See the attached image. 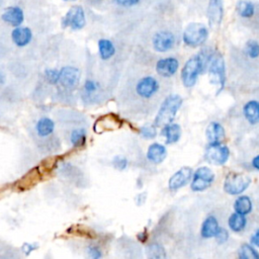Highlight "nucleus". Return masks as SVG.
Returning a JSON list of instances; mask_svg holds the SVG:
<instances>
[{
    "instance_id": "obj_1",
    "label": "nucleus",
    "mask_w": 259,
    "mask_h": 259,
    "mask_svg": "<svg viewBox=\"0 0 259 259\" xmlns=\"http://www.w3.org/2000/svg\"><path fill=\"white\" fill-rule=\"evenodd\" d=\"M212 56V53L208 50H204L188 61L181 72L182 82H184L186 87H191L195 84L197 76L205 70L207 64L210 63Z\"/></svg>"
},
{
    "instance_id": "obj_2",
    "label": "nucleus",
    "mask_w": 259,
    "mask_h": 259,
    "mask_svg": "<svg viewBox=\"0 0 259 259\" xmlns=\"http://www.w3.org/2000/svg\"><path fill=\"white\" fill-rule=\"evenodd\" d=\"M182 104V99L179 95H170L167 97L162 103L161 108L155 118L156 127H164L174 119L176 113L180 109Z\"/></svg>"
},
{
    "instance_id": "obj_3",
    "label": "nucleus",
    "mask_w": 259,
    "mask_h": 259,
    "mask_svg": "<svg viewBox=\"0 0 259 259\" xmlns=\"http://www.w3.org/2000/svg\"><path fill=\"white\" fill-rule=\"evenodd\" d=\"M208 28L202 24H190L187 26L184 33V41L190 47H197L203 45L208 39Z\"/></svg>"
},
{
    "instance_id": "obj_4",
    "label": "nucleus",
    "mask_w": 259,
    "mask_h": 259,
    "mask_svg": "<svg viewBox=\"0 0 259 259\" xmlns=\"http://www.w3.org/2000/svg\"><path fill=\"white\" fill-rule=\"evenodd\" d=\"M250 184L251 179L247 175L240 173H231L226 177L224 188L227 193L235 195L240 194L245 189H247Z\"/></svg>"
},
{
    "instance_id": "obj_5",
    "label": "nucleus",
    "mask_w": 259,
    "mask_h": 259,
    "mask_svg": "<svg viewBox=\"0 0 259 259\" xmlns=\"http://www.w3.org/2000/svg\"><path fill=\"white\" fill-rule=\"evenodd\" d=\"M134 89L136 95L141 99H150L158 93L159 83L152 76H145L136 82Z\"/></svg>"
},
{
    "instance_id": "obj_6",
    "label": "nucleus",
    "mask_w": 259,
    "mask_h": 259,
    "mask_svg": "<svg viewBox=\"0 0 259 259\" xmlns=\"http://www.w3.org/2000/svg\"><path fill=\"white\" fill-rule=\"evenodd\" d=\"M206 160L215 165H223L229 158V149L221 143L210 144L206 150Z\"/></svg>"
},
{
    "instance_id": "obj_7",
    "label": "nucleus",
    "mask_w": 259,
    "mask_h": 259,
    "mask_svg": "<svg viewBox=\"0 0 259 259\" xmlns=\"http://www.w3.org/2000/svg\"><path fill=\"white\" fill-rule=\"evenodd\" d=\"M210 73L212 80L220 85V90H222L226 81V74L224 59L220 54H212L210 60Z\"/></svg>"
},
{
    "instance_id": "obj_8",
    "label": "nucleus",
    "mask_w": 259,
    "mask_h": 259,
    "mask_svg": "<svg viewBox=\"0 0 259 259\" xmlns=\"http://www.w3.org/2000/svg\"><path fill=\"white\" fill-rule=\"evenodd\" d=\"M215 174L212 171L208 168V167H201L194 173L192 182H191V189L194 191H202L208 188L212 182L214 181Z\"/></svg>"
},
{
    "instance_id": "obj_9",
    "label": "nucleus",
    "mask_w": 259,
    "mask_h": 259,
    "mask_svg": "<svg viewBox=\"0 0 259 259\" xmlns=\"http://www.w3.org/2000/svg\"><path fill=\"white\" fill-rule=\"evenodd\" d=\"M64 27H71L72 29H81L85 25V14L81 6H73L71 7L63 21Z\"/></svg>"
},
{
    "instance_id": "obj_10",
    "label": "nucleus",
    "mask_w": 259,
    "mask_h": 259,
    "mask_svg": "<svg viewBox=\"0 0 259 259\" xmlns=\"http://www.w3.org/2000/svg\"><path fill=\"white\" fill-rule=\"evenodd\" d=\"M80 81V71L72 66H66L60 70L59 82L67 89H73Z\"/></svg>"
},
{
    "instance_id": "obj_11",
    "label": "nucleus",
    "mask_w": 259,
    "mask_h": 259,
    "mask_svg": "<svg viewBox=\"0 0 259 259\" xmlns=\"http://www.w3.org/2000/svg\"><path fill=\"white\" fill-rule=\"evenodd\" d=\"M175 43L174 36L169 32H160L154 36L153 47L157 52L169 51Z\"/></svg>"
},
{
    "instance_id": "obj_12",
    "label": "nucleus",
    "mask_w": 259,
    "mask_h": 259,
    "mask_svg": "<svg viewBox=\"0 0 259 259\" xmlns=\"http://www.w3.org/2000/svg\"><path fill=\"white\" fill-rule=\"evenodd\" d=\"M223 0H210L208 6V19L210 25H220L223 19Z\"/></svg>"
},
{
    "instance_id": "obj_13",
    "label": "nucleus",
    "mask_w": 259,
    "mask_h": 259,
    "mask_svg": "<svg viewBox=\"0 0 259 259\" xmlns=\"http://www.w3.org/2000/svg\"><path fill=\"white\" fill-rule=\"evenodd\" d=\"M191 174V168H189V167H182L180 170L173 174L169 179V188L171 190H176L184 188L190 179Z\"/></svg>"
},
{
    "instance_id": "obj_14",
    "label": "nucleus",
    "mask_w": 259,
    "mask_h": 259,
    "mask_svg": "<svg viewBox=\"0 0 259 259\" xmlns=\"http://www.w3.org/2000/svg\"><path fill=\"white\" fill-rule=\"evenodd\" d=\"M178 66L179 63L175 58H165L158 61L156 71L159 75L164 76V77H170V76L176 73Z\"/></svg>"
},
{
    "instance_id": "obj_15",
    "label": "nucleus",
    "mask_w": 259,
    "mask_h": 259,
    "mask_svg": "<svg viewBox=\"0 0 259 259\" xmlns=\"http://www.w3.org/2000/svg\"><path fill=\"white\" fill-rule=\"evenodd\" d=\"M33 34L28 27L19 26L14 28L11 33V39L18 47H25L32 41Z\"/></svg>"
},
{
    "instance_id": "obj_16",
    "label": "nucleus",
    "mask_w": 259,
    "mask_h": 259,
    "mask_svg": "<svg viewBox=\"0 0 259 259\" xmlns=\"http://www.w3.org/2000/svg\"><path fill=\"white\" fill-rule=\"evenodd\" d=\"M2 20L10 25L19 26L24 22V12L20 7H8L2 14Z\"/></svg>"
},
{
    "instance_id": "obj_17",
    "label": "nucleus",
    "mask_w": 259,
    "mask_h": 259,
    "mask_svg": "<svg viewBox=\"0 0 259 259\" xmlns=\"http://www.w3.org/2000/svg\"><path fill=\"white\" fill-rule=\"evenodd\" d=\"M207 138L210 144L221 143L225 138L224 128L216 121H212L207 129Z\"/></svg>"
},
{
    "instance_id": "obj_18",
    "label": "nucleus",
    "mask_w": 259,
    "mask_h": 259,
    "mask_svg": "<svg viewBox=\"0 0 259 259\" xmlns=\"http://www.w3.org/2000/svg\"><path fill=\"white\" fill-rule=\"evenodd\" d=\"M167 155L166 148L158 143L152 144L147 151V158L155 164L161 163Z\"/></svg>"
},
{
    "instance_id": "obj_19",
    "label": "nucleus",
    "mask_w": 259,
    "mask_h": 259,
    "mask_svg": "<svg viewBox=\"0 0 259 259\" xmlns=\"http://www.w3.org/2000/svg\"><path fill=\"white\" fill-rule=\"evenodd\" d=\"M181 130L177 124H168L164 126L162 135L166 138V144L176 143L180 138Z\"/></svg>"
},
{
    "instance_id": "obj_20",
    "label": "nucleus",
    "mask_w": 259,
    "mask_h": 259,
    "mask_svg": "<svg viewBox=\"0 0 259 259\" xmlns=\"http://www.w3.org/2000/svg\"><path fill=\"white\" fill-rule=\"evenodd\" d=\"M219 224L215 217H209L203 224L202 227V236L205 238L215 237L218 230H219Z\"/></svg>"
},
{
    "instance_id": "obj_21",
    "label": "nucleus",
    "mask_w": 259,
    "mask_h": 259,
    "mask_svg": "<svg viewBox=\"0 0 259 259\" xmlns=\"http://www.w3.org/2000/svg\"><path fill=\"white\" fill-rule=\"evenodd\" d=\"M55 129L54 121L49 118H43L39 119L36 126L37 133L40 137H48L50 136Z\"/></svg>"
},
{
    "instance_id": "obj_22",
    "label": "nucleus",
    "mask_w": 259,
    "mask_h": 259,
    "mask_svg": "<svg viewBox=\"0 0 259 259\" xmlns=\"http://www.w3.org/2000/svg\"><path fill=\"white\" fill-rule=\"evenodd\" d=\"M244 115L249 123L256 124L259 121V102L252 100L244 106Z\"/></svg>"
},
{
    "instance_id": "obj_23",
    "label": "nucleus",
    "mask_w": 259,
    "mask_h": 259,
    "mask_svg": "<svg viewBox=\"0 0 259 259\" xmlns=\"http://www.w3.org/2000/svg\"><path fill=\"white\" fill-rule=\"evenodd\" d=\"M99 55L102 60H109L116 53V48L114 44L110 40L102 39L98 42Z\"/></svg>"
},
{
    "instance_id": "obj_24",
    "label": "nucleus",
    "mask_w": 259,
    "mask_h": 259,
    "mask_svg": "<svg viewBox=\"0 0 259 259\" xmlns=\"http://www.w3.org/2000/svg\"><path fill=\"white\" fill-rule=\"evenodd\" d=\"M234 208H235L236 212H238V214L245 216V215L249 214L252 210L251 200L249 199L248 196H245V195L240 196L239 199L235 202Z\"/></svg>"
},
{
    "instance_id": "obj_25",
    "label": "nucleus",
    "mask_w": 259,
    "mask_h": 259,
    "mask_svg": "<svg viewBox=\"0 0 259 259\" xmlns=\"http://www.w3.org/2000/svg\"><path fill=\"white\" fill-rule=\"evenodd\" d=\"M245 225H246V219L244 218V215L238 214V212L233 214L229 219V227L234 232L242 231L244 229Z\"/></svg>"
},
{
    "instance_id": "obj_26",
    "label": "nucleus",
    "mask_w": 259,
    "mask_h": 259,
    "mask_svg": "<svg viewBox=\"0 0 259 259\" xmlns=\"http://www.w3.org/2000/svg\"><path fill=\"white\" fill-rule=\"evenodd\" d=\"M70 141L74 147H82L86 142V131L84 129L74 130L70 136Z\"/></svg>"
},
{
    "instance_id": "obj_27",
    "label": "nucleus",
    "mask_w": 259,
    "mask_h": 259,
    "mask_svg": "<svg viewBox=\"0 0 259 259\" xmlns=\"http://www.w3.org/2000/svg\"><path fill=\"white\" fill-rule=\"evenodd\" d=\"M237 11L240 14V17L249 19L253 17L255 8L251 2L248 1H240L237 5Z\"/></svg>"
},
{
    "instance_id": "obj_28",
    "label": "nucleus",
    "mask_w": 259,
    "mask_h": 259,
    "mask_svg": "<svg viewBox=\"0 0 259 259\" xmlns=\"http://www.w3.org/2000/svg\"><path fill=\"white\" fill-rule=\"evenodd\" d=\"M239 257L242 259H259V253L250 245H242L239 250Z\"/></svg>"
},
{
    "instance_id": "obj_29",
    "label": "nucleus",
    "mask_w": 259,
    "mask_h": 259,
    "mask_svg": "<svg viewBox=\"0 0 259 259\" xmlns=\"http://www.w3.org/2000/svg\"><path fill=\"white\" fill-rule=\"evenodd\" d=\"M147 254H148V257L155 258V259L166 257L164 248L160 244H157V243H154V244H151L148 246Z\"/></svg>"
},
{
    "instance_id": "obj_30",
    "label": "nucleus",
    "mask_w": 259,
    "mask_h": 259,
    "mask_svg": "<svg viewBox=\"0 0 259 259\" xmlns=\"http://www.w3.org/2000/svg\"><path fill=\"white\" fill-rule=\"evenodd\" d=\"M246 53L250 58L259 56V44L256 41H249L246 45Z\"/></svg>"
},
{
    "instance_id": "obj_31",
    "label": "nucleus",
    "mask_w": 259,
    "mask_h": 259,
    "mask_svg": "<svg viewBox=\"0 0 259 259\" xmlns=\"http://www.w3.org/2000/svg\"><path fill=\"white\" fill-rule=\"evenodd\" d=\"M45 78L51 84H56L60 79V71L56 69H48L45 71Z\"/></svg>"
},
{
    "instance_id": "obj_32",
    "label": "nucleus",
    "mask_w": 259,
    "mask_h": 259,
    "mask_svg": "<svg viewBox=\"0 0 259 259\" xmlns=\"http://www.w3.org/2000/svg\"><path fill=\"white\" fill-rule=\"evenodd\" d=\"M141 134L146 139H153L156 137L157 132H156V129L154 127L147 126V127H144L141 129Z\"/></svg>"
},
{
    "instance_id": "obj_33",
    "label": "nucleus",
    "mask_w": 259,
    "mask_h": 259,
    "mask_svg": "<svg viewBox=\"0 0 259 259\" xmlns=\"http://www.w3.org/2000/svg\"><path fill=\"white\" fill-rule=\"evenodd\" d=\"M114 165H115V167H116L117 169H118V170H124V169L127 168L128 161L123 156H117L114 159Z\"/></svg>"
},
{
    "instance_id": "obj_34",
    "label": "nucleus",
    "mask_w": 259,
    "mask_h": 259,
    "mask_svg": "<svg viewBox=\"0 0 259 259\" xmlns=\"http://www.w3.org/2000/svg\"><path fill=\"white\" fill-rule=\"evenodd\" d=\"M84 89L87 94H94L96 91L97 89V84L95 81H93V80H87L85 83H84Z\"/></svg>"
},
{
    "instance_id": "obj_35",
    "label": "nucleus",
    "mask_w": 259,
    "mask_h": 259,
    "mask_svg": "<svg viewBox=\"0 0 259 259\" xmlns=\"http://www.w3.org/2000/svg\"><path fill=\"white\" fill-rule=\"evenodd\" d=\"M228 236H229V234H228L227 230L223 229V228H219V230H218V232H217V234H216L215 237H216L217 241L222 244V243H224V242L227 241Z\"/></svg>"
},
{
    "instance_id": "obj_36",
    "label": "nucleus",
    "mask_w": 259,
    "mask_h": 259,
    "mask_svg": "<svg viewBox=\"0 0 259 259\" xmlns=\"http://www.w3.org/2000/svg\"><path fill=\"white\" fill-rule=\"evenodd\" d=\"M114 1L120 6H133L138 4L140 0H114Z\"/></svg>"
},
{
    "instance_id": "obj_37",
    "label": "nucleus",
    "mask_w": 259,
    "mask_h": 259,
    "mask_svg": "<svg viewBox=\"0 0 259 259\" xmlns=\"http://www.w3.org/2000/svg\"><path fill=\"white\" fill-rule=\"evenodd\" d=\"M88 255L94 258V259H97V258H100L101 257V252L98 248L96 247H89L88 248Z\"/></svg>"
},
{
    "instance_id": "obj_38",
    "label": "nucleus",
    "mask_w": 259,
    "mask_h": 259,
    "mask_svg": "<svg viewBox=\"0 0 259 259\" xmlns=\"http://www.w3.org/2000/svg\"><path fill=\"white\" fill-rule=\"evenodd\" d=\"M36 248H37V246L36 245H32V244H30V243H24V246H23V250H24V252L26 255L29 254L33 250H35Z\"/></svg>"
},
{
    "instance_id": "obj_39",
    "label": "nucleus",
    "mask_w": 259,
    "mask_h": 259,
    "mask_svg": "<svg viewBox=\"0 0 259 259\" xmlns=\"http://www.w3.org/2000/svg\"><path fill=\"white\" fill-rule=\"evenodd\" d=\"M251 243L253 245L259 247V230H257L256 233L251 237Z\"/></svg>"
},
{
    "instance_id": "obj_40",
    "label": "nucleus",
    "mask_w": 259,
    "mask_h": 259,
    "mask_svg": "<svg viewBox=\"0 0 259 259\" xmlns=\"http://www.w3.org/2000/svg\"><path fill=\"white\" fill-rule=\"evenodd\" d=\"M252 164H253V166H254V168H256L257 170H259V155L256 156V157L253 159Z\"/></svg>"
},
{
    "instance_id": "obj_41",
    "label": "nucleus",
    "mask_w": 259,
    "mask_h": 259,
    "mask_svg": "<svg viewBox=\"0 0 259 259\" xmlns=\"http://www.w3.org/2000/svg\"><path fill=\"white\" fill-rule=\"evenodd\" d=\"M65 1H73V0H65Z\"/></svg>"
}]
</instances>
